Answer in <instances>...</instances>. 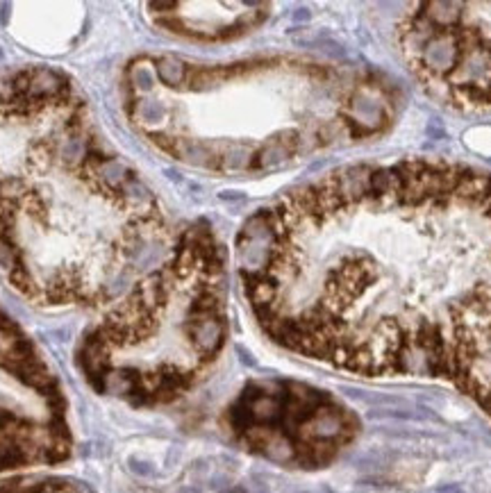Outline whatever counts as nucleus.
Segmentation results:
<instances>
[{
  "instance_id": "7ed1b4c3",
  "label": "nucleus",
  "mask_w": 491,
  "mask_h": 493,
  "mask_svg": "<svg viewBox=\"0 0 491 493\" xmlns=\"http://www.w3.org/2000/svg\"><path fill=\"white\" fill-rule=\"evenodd\" d=\"M171 241L155 194L96 132L0 205V268L41 307L109 305Z\"/></svg>"
},
{
  "instance_id": "423d86ee",
  "label": "nucleus",
  "mask_w": 491,
  "mask_h": 493,
  "mask_svg": "<svg viewBox=\"0 0 491 493\" xmlns=\"http://www.w3.org/2000/svg\"><path fill=\"white\" fill-rule=\"evenodd\" d=\"M230 430L255 455L316 469L350 444L357 421L346 405L321 389L271 379L246 386L230 409Z\"/></svg>"
},
{
  "instance_id": "0eeeda50",
  "label": "nucleus",
  "mask_w": 491,
  "mask_h": 493,
  "mask_svg": "<svg viewBox=\"0 0 491 493\" xmlns=\"http://www.w3.org/2000/svg\"><path fill=\"white\" fill-rule=\"evenodd\" d=\"M153 23L164 32L194 41L237 39L260 28L271 12L266 3H155Z\"/></svg>"
},
{
  "instance_id": "f257e3e1",
  "label": "nucleus",
  "mask_w": 491,
  "mask_h": 493,
  "mask_svg": "<svg viewBox=\"0 0 491 493\" xmlns=\"http://www.w3.org/2000/svg\"><path fill=\"white\" fill-rule=\"evenodd\" d=\"M237 273L282 348L364 377L442 379L491 416V173L332 171L248 219Z\"/></svg>"
},
{
  "instance_id": "f03ea898",
  "label": "nucleus",
  "mask_w": 491,
  "mask_h": 493,
  "mask_svg": "<svg viewBox=\"0 0 491 493\" xmlns=\"http://www.w3.org/2000/svg\"><path fill=\"white\" fill-rule=\"evenodd\" d=\"M137 132L185 166L257 175L382 134L396 86L368 68L300 57L194 64L141 55L123 77Z\"/></svg>"
},
{
  "instance_id": "20e7f679",
  "label": "nucleus",
  "mask_w": 491,
  "mask_h": 493,
  "mask_svg": "<svg viewBox=\"0 0 491 493\" xmlns=\"http://www.w3.org/2000/svg\"><path fill=\"white\" fill-rule=\"evenodd\" d=\"M226 339V255L214 232L194 223L109 302L84 332L75 359L93 391L155 407L201 382Z\"/></svg>"
},
{
  "instance_id": "39448f33",
  "label": "nucleus",
  "mask_w": 491,
  "mask_h": 493,
  "mask_svg": "<svg viewBox=\"0 0 491 493\" xmlns=\"http://www.w3.org/2000/svg\"><path fill=\"white\" fill-rule=\"evenodd\" d=\"M396 34L430 96L455 109H491V3L410 5Z\"/></svg>"
}]
</instances>
